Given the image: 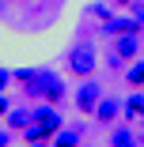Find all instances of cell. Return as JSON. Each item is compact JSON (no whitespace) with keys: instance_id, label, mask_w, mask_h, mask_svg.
<instances>
[{"instance_id":"cell-11","label":"cell","mask_w":144,"mask_h":147,"mask_svg":"<svg viewBox=\"0 0 144 147\" xmlns=\"http://www.w3.org/2000/svg\"><path fill=\"white\" fill-rule=\"evenodd\" d=\"M125 79H129V87H144V61H136V64L129 68Z\"/></svg>"},{"instance_id":"cell-8","label":"cell","mask_w":144,"mask_h":147,"mask_svg":"<svg viewBox=\"0 0 144 147\" xmlns=\"http://www.w3.org/2000/svg\"><path fill=\"white\" fill-rule=\"evenodd\" d=\"M110 147H136V136H133L125 125H118V128L110 132Z\"/></svg>"},{"instance_id":"cell-1","label":"cell","mask_w":144,"mask_h":147,"mask_svg":"<svg viewBox=\"0 0 144 147\" xmlns=\"http://www.w3.org/2000/svg\"><path fill=\"white\" fill-rule=\"evenodd\" d=\"M23 91L31 94V98H49V102L57 106V102H61V94H65V87H61V79H57L53 72H34L31 83H27Z\"/></svg>"},{"instance_id":"cell-15","label":"cell","mask_w":144,"mask_h":147,"mask_svg":"<svg viewBox=\"0 0 144 147\" xmlns=\"http://www.w3.org/2000/svg\"><path fill=\"white\" fill-rule=\"evenodd\" d=\"M8 140H12V136H8L4 128H0V147H8Z\"/></svg>"},{"instance_id":"cell-12","label":"cell","mask_w":144,"mask_h":147,"mask_svg":"<svg viewBox=\"0 0 144 147\" xmlns=\"http://www.w3.org/2000/svg\"><path fill=\"white\" fill-rule=\"evenodd\" d=\"M76 143H80V132H61L53 140V147H76Z\"/></svg>"},{"instance_id":"cell-7","label":"cell","mask_w":144,"mask_h":147,"mask_svg":"<svg viewBox=\"0 0 144 147\" xmlns=\"http://www.w3.org/2000/svg\"><path fill=\"white\" fill-rule=\"evenodd\" d=\"M102 30H106L110 38H118V34H136V30H140V23H136V19H106Z\"/></svg>"},{"instance_id":"cell-2","label":"cell","mask_w":144,"mask_h":147,"mask_svg":"<svg viewBox=\"0 0 144 147\" xmlns=\"http://www.w3.org/2000/svg\"><path fill=\"white\" fill-rule=\"evenodd\" d=\"M68 68H72L76 76H91V72H95V49H91V42H80V45L68 53Z\"/></svg>"},{"instance_id":"cell-5","label":"cell","mask_w":144,"mask_h":147,"mask_svg":"<svg viewBox=\"0 0 144 147\" xmlns=\"http://www.w3.org/2000/svg\"><path fill=\"white\" fill-rule=\"evenodd\" d=\"M121 113V102L118 98H99V106H95V121H102V125H114V117Z\"/></svg>"},{"instance_id":"cell-13","label":"cell","mask_w":144,"mask_h":147,"mask_svg":"<svg viewBox=\"0 0 144 147\" xmlns=\"http://www.w3.org/2000/svg\"><path fill=\"white\" fill-rule=\"evenodd\" d=\"M133 19H136V23L144 26V4H136V0H133Z\"/></svg>"},{"instance_id":"cell-4","label":"cell","mask_w":144,"mask_h":147,"mask_svg":"<svg viewBox=\"0 0 144 147\" xmlns=\"http://www.w3.org/2000/svg\"><path fill=\"white\" fill-rule=\"evenodd\" d=\"M34 125H42V128H49V132H57V128H61V113H57V106H53V102L34 109Z\"/></svg>"},{"instance_id":"cell-9","label":"cell","mask_w":144,"mask_h":147,"mask_svg":"<svg viewBox=\"0 0 144 147\" xmlns=\"http://www.w3.org/2000/svg\"><path fill=\"white\" fill-rule=\"evenodd\" d=\"M125 117H129V121H140V117H144V94H133L125 102Z\"/></svg>"},{"instance_id":"cell-18","label":"cell","mask_w":144,"mask_h":147,"mask_svg":"<svg viewBox=\"0 0 144 147\" xmlns=\"http://www.w3.org/2000/svg\"><path fill=\"white\" fill-rule=\"evenodd\" d=\"M34 147H42V143H34Z\"/></svg>"},{"instance_id":"cell-3","label":"cell","mask_w":144,"mask_h":147,"mask_svg":"<svg viewBox=\"0 0 144 147\" xmlns=\"http://www.w3.org/2000/svg\"><path fill=\"white\" fill-rule=\"evenodd\" d=\"M99 98H102V87H99L95 79H87V83L76 91V106H80V113H95Z\"/></svg>"},{"instance_id":"cell-14","label":"cell","mask_w":144,"mask_h":147,"mask_svg":"<svg viewBox=\"0 0 144 147\" xmlns=\"http://www.w3.org/2000/svg\"><path fill=\"white\" fill-rule=\"evenodd\" d=\"M8 79H12V76H8L4 68H0V91H4V87H8Z\"/></svg>"},{"instance_id":"cell-17","label":"cell","mask_w":144,"mask_h":147,"mask_svg":"<svg viewBox=\"0 0 144 147\" xmlns=\"http://www.w3.org/2000/svg\"><path fill=\"white\" fill-rule=\"evenodd\" d=\"M114 4H133V0H114Z\"/></svg>"},{"instance_id":"cell-6","label":"cell","mask_w":144,"mask_h":147,"mask_svg":"<svg viewBox=\"0 0 144 147\" xmlns=\"http://www.w3.org/2000/svg\"><path fill=\"white\" fill-rule=\"evenodd\" d=\"M140 53V42L136 34H118V42H114V57H121V61H129V57Z\"/></svg>"},{"instance_id":"cell-16","label":"cell","mask_w":144,"mask_h":147,"mask_svg":"<svg viewBox=\"0 0 144 147\" xmlns=\"http://www.w3.org/2000/svg\"><path fill=\"white\" fill-rule=\"evenodd\" d=\"M0 113H8V102H4V98H0Z\"/></svg>"},{"instance_id":"cell-10","label":"cell","mask_w":144,"mask_h":147,"mask_svg":"<svg viewBox=\"0 0 144 147\" xmlns=\"http://www.w3.org/2000/svg\"><path fill=\"white\" fill-rule=\"evenodd\" d=\"M31 121H34V113H31V109H12V117H8V125H12V128H27Z\"/></svg>"}]
</instances>
